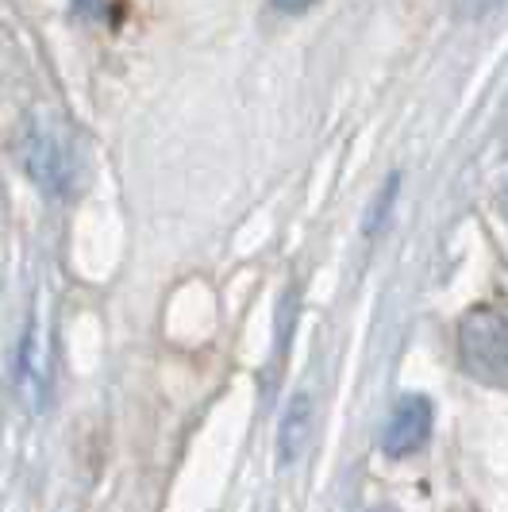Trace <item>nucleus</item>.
<instances>
[{
	"mask_svg": "<svg viewBox=\"0 0 508 512\" xmlns=\"http://www.w3.org/2000/svg\"><path fill=\"white\" fill-rule=\"evenodd\" d=\"M462 366L489 385H508V305L474 308L458 324Z\"/></svg>",
	"mask_w": 508,
	"mask_h": 512,
	"instance_id": "1",
	"label": "nucleus"
},
{
	"mask_svg": "<svg viewBox=\"0 0 508 512\" xmlns=\"http://www.w3.org/2000/svg\"><path fill=\"white\" fill-rule=\"evenodd\" d=\"M20 162L24 170L35 178L39 189H47L54 197H66L77 185V158L74 151L62 143V135L47 124H31L24 131V143H20Z\"/></svg>",
	"mask_w": 508,
	"mask_h": 512,
	"instance_id": "2",
	"label": "nucleus"
},
{
	"mask_svg": "<svg viewBox=\"0 0 508 512\" xmlns=\"http://www.w3.org/2000/svg\"><path fill=\"white\" fill-rule=\"evenodd\" d=\"M428 432H432V401L420 397V393H408L405 401L393 409V416H389L381 447H385V455L401 459V455H412L416 447H424Z\"/></svg>",
	"mask_w": 508,
	"mask_h": 512,
	"instance_id": "3",
	"label": "nucleus"
},
{
	"mask_svg": "<svg viewBox=\"0 0 508 512\" xmlns=\"http://www.w3.org/2000/svg\"><path fill=\"white\" fill-rule=\"evenodd\" d=\"M47 343L39 324H31L24 332V347H20V389H24V401H31L35 409L47 401V389H51V366H47Z\"/></svg>",
	"mask_w": 508,
	"mask_h": 512,
	"instance_id": "4",
	"label": "nucleus"
},
{
	"mask_svg": "<svg viewBox=\"0 0 508 512\" xmlns=\"http://www.w3.org/2000/svg\"><path fill=\"white\" fill-rule=\"evenodd\" d=\"M305 420H308V401L305 397H297V401H293V409H289V416H285V432H281V455H285V462L301 451Z\"/></svg>",
	"mask_w": 508,
	"mask_h": 512,
	"instance_id": "5",
	"label": "nucleus"
},
{
	"mask_svg": "<svg viewBox=\"0 0 508 512\" xmlns=\"http://www.w3.org/2000/svg\"><path fill=\"white\" fill-rule=\"evenodd\" d=\"M501 205H505V216H508V185H505V193H501Z\"/></svg>",
	"mask_w": 508,
	"mask_h": 512,
	"instance_id": "6",
	"label": "nucleus"
}]
</instances>
